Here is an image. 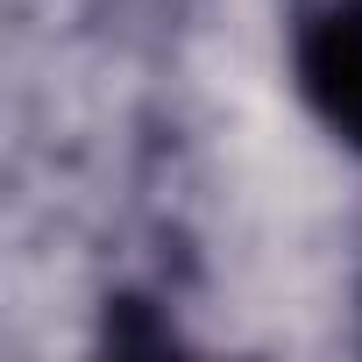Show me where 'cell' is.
<instances>
[{
	"instance_id": "obj_1",
	"label": "cell",
	"mask_w": 362,
	"mask_h": 362,
	"mask_svg": "<svg viewBox=\"0 0 362 362\" xmlns=\"http://www.w3.org/2000/svg\"><path fill=\"white\" fill-rule=\"evenodd\" d=\"M305 93L348 142H362V15L320 22V36L305 43Z\"/></svg>"
}]
</instances>
